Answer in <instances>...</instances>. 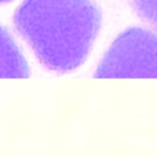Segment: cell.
<instances>
[{
  "mask_svg": "<svg viewBox=\"0 0 157 157\" xmlns=\"http://www.w3.org/2000/svg\"><path fill=\"white\" fill-rule=\"evenodd\" d=\"M13 24L39 62L55 73H69L86 62L102 25L91 0H24Z\"/></svg>",
  "mask_w": 157,
  "mask_h": 157,
  "instance_id": "cell-1",
  "label": "cell"
},
{
  "mask_svg": "<svg viewBox=\"0 0 157 157\" xmlns=\"http://www.w3.org/2000/svg\"><path fill=\"white\" fill-rule=\"evenodd\" d=\"M13 0H0V4H6V3H10Z\"/></svg>",
  "mask_w": 157,
  "mask_h": 157,
  "instance_id": "cell-5",
  "label": "cell"
},
{
  "mask_svg": "<svg viewBox=\"0 0 157 157\" xmlns=\"http://www.w3.org/2000/svg\"><path fill=\"white\" fill-rule=\"evenodd\" d=\"M29 66L11 33L0 25V78H28Z\"/></svg>",
  "mask_w": 157,
  "mask_h": 157,
  "instance_id": "cell-3",
  "label": "cell"
},
{
  "mask_svg": "<svg viewBox=\"0 0 157 157\" xmlns=\"http://www.w3.org/2000/svg\"><path fill=\"white\" fill-rule=\"evenodd\" d=\"M94 78H157V33L144 28L121 32L101 59Z\"/></svg>",
  "mask_w": 157,
  "mask_h": 157,
  "instance_id": "cell-2",
  "label": "cell"
},
{
  "mask_svg": "<svg viewBox=\"0 0 157 157\" xmlns=\"http://www.w3.org/2000/svg\"><path fill=\"white\" fill-rule=\"evenodd\" d=\"M136 15L157 29V0H131Z\"/></svg>",
  "mask_w": 157,
  "mask_h": 157,
  "instance_id": "cell-4",
  "label": "cell"
}]
</instances>
